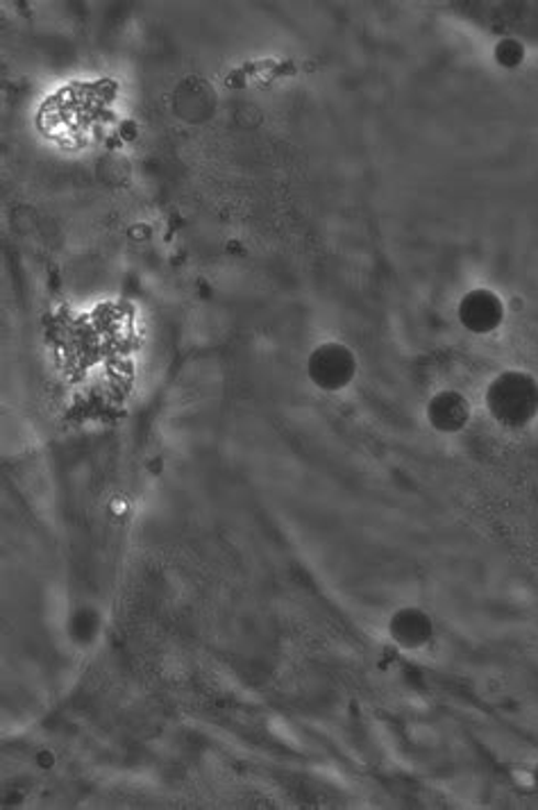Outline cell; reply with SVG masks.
I'll return each instance as SVG.
<instances>
[{
	"label": "cell",
	"instance_id": "6da1fadb",
	"mask_svg": "<svg viewBox=\"0 0 538 810\" xmlns=\"http://www.w3.org/2000/svg\"><path fill=\"white\" fill-rule=\"evenodd\" d=\"M486 402L491 413L499 422H505V425H523L536 409V386L525 375L507 373L491 384Z\"/></svg>",
	"mask_w": 538,
	"mask_h": 810
},
{
	"label": "cell",
	"instance_id": "7a4b0ae2",
	"mask_svg": "<svg viewBox=\"0 0 538 810\" xmlns=\"http://www.w3.org/2000/svg\"><path fill=\"white\" fill-rule=\"evenodd\" d=\"M309 375L316 386L326 391H339L354 375V357L345 345L326 343L314 349Z\"/></svg>",
	"mask_w": 538,
	"mask_h": 810
},
{
	"label": "cell",
	"instance_id": "3957f363",
	"mask_svg": "<svg viewBox=\"0 0 538 810\" xmlns=\"http://www.w3.org/2000/svg\"><path fill=\"white\" fill-rule=\"evenodd\" d=\"M459 315L465 328L477 334H484V332H491L502 321V304L497 296L491 291H484V289L471 291L461 300Z\"/></svg>",
	"mask_w": 538,
	"mask_h": 810
},
{
	"label": "cell",
	"instance_id": "277c9868",
	"mask_svg": "<svg viewBox=\"0 0 538 810\" xmlns=\"http://www.w3.org/2000/svg\"><path fill=\"white\" fill-rule=\"evenodd\" d=\"M427 413L437 430L454 432L463 428L465 420H469V402L457 393H441L432 400V404H429Z\"/></svg>",
	"mask_w": 538,
	"mask_h": 810
},
{
	"label": "cell",
	"instance_id": "5b68a950",
	"mask_svg": "<svg viewBox=\"0 0 538 810\" xmlns=\"http://www.w3.org/2000/svg\"><path fill=\"white\" fill-rule=\"evenodd\" d=\"M391 631L396 633V639L403 645H420L429 636V631H432V626H429V620L422 618L420 613H416V611H403L396 618V622H393Z\"/></svg>",
	"mask_w": 538,
	"mask_h": 810
}]
</instances>
